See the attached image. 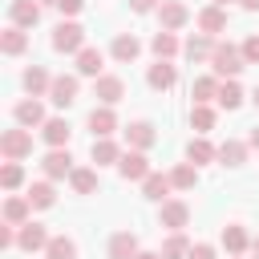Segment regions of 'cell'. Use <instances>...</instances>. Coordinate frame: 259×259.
Listing matches in <instances>:
<instances>
[{"label":"cell","mask_w":259,"mask_h":259,"mask_svg":"<svg viewBox=\"0 0 259 259\" xmlns=\"http://www.w3.org/2000/svg\"><path fill=\"white\" fill-rule=\"evenodd\" d=\"M243 65H247V61H243V49H235V45H214V53H210L214 77H235Z\"/></svg>","instance_id":"obj_1"},{"label":"cell","mask_w":259,"mask_h":259,"mask_svg":"<svg viewBox=\"0 0 259 259\" xmlns=\"http://www.w3.org/2000/svg\"><path fill=\"white\" fill-rule=\"evenodd\" d=\"M0 154H4L8 162L28 158V154H32V134H28V130H4V138H0Z\"/></svg>","instance_id":"obj_2"},{"label":"cell","mask_w":259,"mask_h":259,"mask_svg":"<svg viewBox=\"0 0 259 259\" xmlns=\"http://www.w3.org/2000/svg\"><path fill=\"white\" fill-rule=\"evenodd\" d=\"M53 49L57 53H81L85 49V28L81 24H57V32H53Z\"/></svg>","instance_id":"obj_3"},{"label":"cell","mask_w":259,"mask_h":259,"mask_svg":"<svg viewBox=\"0 0 259 259\" xmlns=\"http://www.w3.org/2000/svg\"><path fill=\"white\" fill-rule=\"evenodd\" d=\"M117 170H121V178H125V182H138V178H146V174H150V162H146V154H142V150H130V154H121Z\"/></svg>","instance_id":"obj_4"},{"label":"cell","mask_w":259,"mask_h":259,"mask_svg":"<svg viewBox=\"0 0 259 259\" xmlns=\"http://www.w3.org/2000/svg\"><path fill=\"white\" fill-rule=\"evenodd\" d=\"M49 97H53V105H61V109H65V105H73V101H77V77H65V73H61V77H53Z\"/></svg>","instance_id":"obj_5"},{"label":"cell","mask_w":259,"mask_h":259,"mask_svg":"<svg viewBox=\"0 0 259 259\" xmlns=\"http://www.w3.org/2000/svg\"><path fill=\"white\" fill-rule=\"evenodd\" d=\"M186 223H190V206H186V202H178V198H166V202H162V227L182 231Z\"/></svg>","instance_id":"obj_6"},{"label":"cell","mask_w":259,"mask_h":259,"mask_svg":"<svg viewBox=\"0 0 259 259\" xmlns=\"http://www.w3.org/2000/svg\"><path fill=\"white\" fill-rule=\"evenodd\" d=\"M93 93H97L101 105H113V101H121L125 81H121V77H97V81H93Z\"/></svg>","instance_id":"obj_7"},{"label":"cell","mask_w":259,"mask_h":259,"mask_svg":"<svg viewBox=\"0 0 259 259\" xmlns=\"http://www.w3.org/2000/svg\"><path fill=\"white\" fill-rule=\"evenodd\" d=\"M109 259H138V235L134 231H117L109 239Z\"/></svg>","instance_id":"obj_8"},{"label":"cell","mask_w":259,"mask_h":259,"mask_svg":"<svg viewBox=\"0 0 259 259\" xmlns=\"http://www.w3.org/2000/svg\"><path fill=\"white\" fill-rule=\"evenodd\" d=\"M12 24H20V28H32L36 20H40V4L36 0H12Z\"/></svg>","instance_id":"obj_9"},{"label":"cell","mask_w":259,"mask_h":259,"mask_svg":"<svg viewBox=\"0 0 259 259\" xmlns=\"http://www.w3.org/2000/svg\"><path fill=\"white\" fill-rule=\"evenodd\" d=\"M125 142H130L134 150H150V146L158 142V134H154L150 121H134V125H125Z\"/></svg>","instance_id":"obj_10"},{"label":"cell","mask_w":259,"mask_h":259,"mask_svg":"<svg viewBox=\"0 0 259 259\" xmlns=\"http://www.w3.org/2000/svg\"><path fill=\"white\" fill-rule=\"evenodd\" d=\"M40 166H45L49 178H65V174H73V158H69V150H61V146H53V154H49Z\"/></svg>","instance_id":"obj_11"},{"label":"cell","mask_w":259,"mask_h":259,"mask_svg":"<svg viewBox=\"0 0 259 259\" xmlns=\"http://www.w3.org/2000/svg\"><path fill=\"white\" fill-rule=\"evenodd\" d=\"M158 16H162V28H170V32H174V28H182V24H186V16H190V12H186V4H178V0H162Z\"/></svg>","instance_id":"obj_12"},{"label":"cell","mask_w":259,"mask_h":259,"mask_svg":"<svg viewBox=\"0 0 259 259\" xmlns=\"http://www.w3.org/2000/svg\"><path fill=\"white\" fill-rule=\"evenodd\" d=\"M198 28H202L206 36L223 32V28H227V12H223V4H210V8H202V12H198Z\"/></svg>","instance_id":"obj_13"},{"label":"cell","mask_w":259,"mask_h":259,"mask_svg":"<svg viewBox=\"0 0 259 259\" xmlns=\"http://www.w3.org/2000/svg\"><path fill=\"white\" fill-rule=\"evenodd\" d=\"M89 130H93V138H109V134L117 130V117H113V109H109V105L93 109V113H89Z\"/></svg>","instance_id":"obj_14"},{"label":"cell","mask_w":259,"mask_h":259,"mask_svg":"<svg viewBox=\"0 0 259 259\" xmlns=\"http://www.w3.org/2000/svg\"><path fill=\"white\" fill-rule=\"evenodd\" d=\"M16 243H20L24 251H40V247H49V235H45L40 223H24L20 235H16Z\"/></svg>","instance_id":"obj_15"},{"label":"cell","mask_w":259,"mask_h":259,"mask_svg":"<svg viewBox=\"0 0 259 259\" xmlns=\"http://www.w3.org/2000/svg\"><path fill=\"white\" fill-rule=\"evenodd\" d=\"M28 210H32L28 194H24V198H8V202H4V223H12V227H24V223H28Z\"/></svg>","instance_id":"obj_16"},{"label":"cell","mask_w":259,"mask_h":259,"mask_svg":"<svg viewBox=\"0 0 259 259\" xmlns=\"http://www.w3.org/2000/svg\"><path fill=\"white\" fill-rule=\"evenodd\" d=\"M150 89H174V81H178V73H174V65H166V61H158L154 69H150Z\"/></svg>","instance_id":"obj_17"},{"label":"cell","mask_w":259,"mask_h":259,"mask_svg":"<svg viewBox=\"0 0 259 259\" xmlns=\"http://www.w3.org/2000/svg\"><path fill=\"white\" fill-rule=\"evenodd\" d=\"M16 121L28 130V125H45V105L40 101H20L16 105Z\"/></svg>","instance_id":"obj_18"},{"label":"cell","mask_w":259,"mask_h":259,"mask_svg":"<svg viewBox=\"0 0 259 259\" xmlns=\"http://www.w3.org/2000/svg\"><path fill=\"white\" fill-rule=\"evenodd\" d=\"M40 134H45L49 146H65V142H69V121H65V117H49V121L40 125Z\"/></svg>","instance_id":"obj_19"},{"label":"cell","mask_w":259,"mask_h":259,"mask_svg":"<svg viewBox=\"0 0 259 259\" xmlns=\"http://www.w3.org/2000/svg\"><path fill=\"white\" fill-rule=\"evenodd\" d=\"M142 186H146V198H154V202H166V194H170V178L166 174H146L142 178Z\"/></svg>","instance_id":"obj_20"},{"label":"cell","mask_w":259,"mask_h":259,"mask_svg":"<svg viewBox=\"0 0 259 259\" xmlns=\"http://www.w3.org/2000/svg\"><path fill=\"white\" fill-rule=\"evenodd\" d=\"M138 53H142V45H138V36H134V32L113 36V57H117V61H134Z\"/></svg>","instance_id":"obj_21"},{"label":"cell","mask_w":259,"mask_h":259,"mask_svg":"<svg viewBox=\"0 0 259 259\" xmlns=\"http://www.w3.org/2000/svg\"><path fill=\"white\" fill-rule=\"evenodd\" d=\"M77 73L101 77V49H81V53H77Z\"/></svg>","instance_id":"obj_22"},{"label":"cell","mask_w":259,"mask_h":259,"mask_svg":"<svg viewBox=\"0 0 259 259\" xmlns=\"http://www.w3.org/2000/svg\"><path fill=\"white\" fill-rule=\"evenodd\" d=\"M93 162L97 166H109V162H121V150L109 142V138H93Z\"/></svg>","instance_id":"obj_23"},{"label":"cell","mask_w":259,"mask_h":259,"mask_svg":"<svg viewBox=\"0 0 259 259\" xmlns=\"http://www.w3.org/2000/svg\"><path fill=\"white\" fill-rule=\"evenodd\" d=\"M49 85H53V77H49V73H45L40 65H32V69H24V89H28L32 97H36V93H45Z\"/></svg>","instance_id":"obj_24"},{"label":"cell","mask_w":259,"mask_h":259,"mask_svg":"<svg viewBox=\"0 0 259 259\" xmlns=\"http://www.w3.org/2000/svg\"><path fill=\"white\" fill-rule=\"evenodd\" d=\"M223 247H227L231 255H239V251H247V247H251V239H247V231H243V227H223Z\"/></svg>","instance_id":"obj_25"},{"label":"cell","mask_w":259,"mask_h":259,"mask_svg":"<svg viewBox=\"0 0 259 259\" xmlns=\"http://www.w3.org/2000/svg\"><path fill=\"white\" fill-rule=\"evenodd\" d=\"M186 255H190V243H186L182 231H174V235L162 243V259H186Z\"/></svg>","instance_id":"obj_26"},{"label":"cell","mask_w":259,"mask_h":259,"mask_svg":"<svg viewBox=\"0 0 259 259\" xmlns=\"http://www.w3.org/2000/svg\"><path fill=\"white\" fill-rule=\"evenodd\" d=\"M24 45H28V36L20 32V24H12L4 36H0V49L8 53V57H16V53H24Z\"/></svg>","instance_id":"obj_27"},{"label":"cell","mask_w":259,"mask_h":259,"mask_svg":"<svg viewBox=\"0 0 259 259\" xmlns=\"http://www.w3.org/2000/svg\"><path fill=\"white\" fill-rule=\"evenodd\" d=\"M219 158H223V166H243V158H247V146L227 138V142L219 146Z\"/></svg>","instance_id":"obj_28"},{"label":"cell","mask_w":259,"mask_h":259,"mask_svg":"<svg viewBox=\"0 0 259 259\" xmlns=\"http://www.w3.org/2000/svg\"><path fill=\"white\" fill-rule=\"evenodd\" d=\"M154 53H158V61H170V57L178 53V40H174V32H170V28H162V32L154 36Z\"/></svg>","instance_id":"obj_29"},{"label":"cell","mask_w":259,"mask_h":259,"mask_svg":"<svg viewBox=\"0 0 259 259\" xmlns=\"http://www.w3.org/2000/svg\"><path fill=\"white\" fill-rule=\"evenodd\" d=\"M210 53H214V40H210L206 32L186 40V57H190V61H202V57H210Z\"/></svg>","instance_id":"obj_30"},{"label":"cell","mask_w":259,"mask_h":259,"mask_svg":"<svg viewBox=\"0 0 259 259\" xmlns=\"http://www.w3.org/2000/svg\"><path fill=\"white\" fill-rule=\"evenodd\" d=\"M190 93H194V105H206L210 97H219V81H214V77H198Z\"/></svg>","instance_id":"obj_31"},{"label":"cell","mask_w":259,"mask_h":259,"mask_svg":"<svg viewBox=\"0 0 259 259\" xmlns=\"http://www.w3.org/2000/svg\"><path fill=\"white\" fill-rule=\"evenodd\" d=\"M239 101H243L239 81H223V85H219V105H223V109H239Z\"/></svg>","instance_id":"obj_32"},{"label":"cell","mask_w":259,"mask_h":259,"mask_svg":"<svg viewBox=\"0 0 259 259\" xmlns=\"http://www.w3.org/2000/svg\"><path fill=\"white\" fill-rule=\"evenodd\" d=\"M28 202H32L36 210H45V206H53V202H57V194H53V186H49V182H32Z\"/></svg>","instance_id":"obj_33"},{"label":"cell","mask_w":259,"mask_h":259,"mask_svg":"<svg viewBox=\"0 0 259 259\" xmlns=\"http://www.w3.org/2000/svg\"><path fill=\"white\" fill-rule=\"evenodd\" d=\"M49 259H77V247H73V239H65V235H57V239H49Z\"/></svg>","instance_id":"obj_34"},{"label":"cell","mask_w":259,"mask_h":259,"mask_svg":"<svg viewBox=\"0 0 259 259\" xmlns=\"http://www.w3.org/2000/svg\"><path fill=\"white\" fill-rule=\"evenodd\" d=\"M214 154H219V150H210V142H202V138H194V142L186 146V158H190L194 166H202V162H210Z\"/></svg>","instance_id":"obj_35"},{"label":"cell","mask_w":259,"mask_h":259,"mask_svg":"<svg viewBox=\"0 0 259 259\" xmlns=\"http://www.w3.org/2000/svg\"><path fill=\"white\" fill-rule=\"evenodd\" d=\"M170 182H174L178 190H190V186L198 182V170H194L190 162H182V166H174V174H170Z\"/></svg>","instance_id":"obj_36"},{"label":"cell","mask_w":259,"mask_h":259,"mask_svg":"<svg viewBox=\"0 0 259 259\" xmlns=\"http://www.w3.org/2000/svg\"><path fill=\"white\" fill-rule=\"evenodd\" d=\"M69 182H73L77 194H93V190H97V174H93V170H73Z\"/></svg>","instance_id":"obj_37"},{"label":"cell","mask_w":259,"mask_h":259,"mask_svg":"<svg viewBox=\"0 0 259 259\" xmlns=\"http://www.w3.org/2000/svg\"><path fill=\"white\" fill-rule=\"evenodd\" d=\"M190 125H194L198 134H206V130L214 125V109H210V105H194V109H190Z\"/></svg>","instance_id":"obj_38"},{"label":"cell","mask_w":259,"mask_h":259,"mask_svg":"<svg viewBox=\"0 0 259 259\" xmlns=\"http://www.w3.org/2000/svg\"><path fill=\"white\" fill-rule=\"evenodd\" d=\"M20 182H24V170H20L16 162H4V170H0V186H4V190H16Z\"/></svg>","instance_id":"obj_39"},{"label":"cell","mask_w":259,"mask_h":259,"mask_svg":"<svg viewBox=\"0 0 259 259\" xmlns=\"http://www.w3.org/2000/svg\"><path fill=\"white\" fill-rule=\"evenodd\" d=\"M239 49H243V61L247 65H259V36H247Z\"/></svg>","instance_id":"obj_40"},{"label":"cell","mask_w":259,"mask_h":259,"mask_svg":"<svg viewBox=\"0 0 259 259\" xmlns=\"http://www.w3.org/2000/svg\"><path fill=\"white\" fill-rule=\"evenodd\" d=\"M186 259H214V247H210V243H194Z\"/></svg>","instance_id":"obj_41"},{"label":"cell","mask_w":259,"mask_h":259,"mask_svg":"<svg viewBox=\"0 0 259 259\" xmlns=\"http://www.w3.org/2000/svg\"><path fill=\"white\" fill-rule=\"evenodd\" d=\"M57 8H61L65 16H73V12H81V8H85V0H57Z\"/></svg>","instance_id":"obj_42"},{"label":"cell","mask_w":259,"mask_h":259,"mask_svg":"<svg viewBox=\"0 0 259 259\" xmlns=\"http://www.w3.org/2000/svg\"><path fill=\"white\" fill-rule=\"evenodd\" d=\"M12 243H16V235H12V223H4V227H0V247L8 251Z\"/></svg>","instance_id":"obj_43"},{"label":"cell","mask_w":259,"mask_h":259,"mask_svg":"<svg viewBox=\"0 0 259 259\" xmlns=\"http://www.w3.org/2000/svg\"><path fill=\"white\" fill-rule=\"evenodd\" d=\"M130 4H134V12H150L158 0H130Z\"/></svg>","instance_id":"obj_44"},{"label":"cell","mask_w":259,"mask_h":259,"mask_svg":"<svg viewBox=\"0 0 259 259\" xmlns=\"http://www.w3.org/2000/svg\"><path fill=\"white\" fill-rule=\"evenodd\" d=\"M247 146H251V150H259V125H255V130L247 134Z\"/></svg>","instance_id":"obj_45"},{"label":"cell","mask_w":259,"mask_h":259,"mask_svg":"<svg viewBox=\"0 0 259 259\" xmlns=\"http://www.w3.org/2000/svg\"><path fill=\"white\" fill-rule=\"evenodd\" d=\"M239 4H243L247 12H255V8H259V0H239Z\"/></svg>","instance_id":"obj_46"},{"label":"cell","mask_w":259,"mask_h":259,"mask_svg":"<svg viewBox=\"0 0 259 259\" xmlns=\"http://www.w3.org/2000/svg\"><path fill=\"white\" fill-rule=\"evenodd\" d=\"M138 259H162V255H150V251H138Z\"/></svg>","instance_id":"obj_47"},{"label":"cell","mask_w":259,"mask_h":259,"mask_svg":"<svg viewBox=\"0 0 259 259\" xmlns=\"http://www.w3.org/2000/svg\"><path fill=\"white\" fill-rule=\"evenodd\" d=\"M251 251H255V255H259V235H255V239H251Z\"/></svg>","instance_id":"obj_48"},{"label":"cell","mask_w":259,"mask_h":259,"mask_svg":"<svg viewBox=\"0 0 259 259\" xmlns=\"http://www.w3.org/2000/svg\"><path fill=\"white\" fill-rule=\"evenodd\" d=\"M251 97H255V105H259V85H255V93H251Z\"/></svg>","instance_id":"obj_49"},{"label":"cell","mask_w":259,"mask_h":259,"mask_svg":"<svg viewBox=\"0 0 259 259\" xmlns=\"http://www.w3.org/2000/svg\"><path fill=\"white\" fill-rule=\"evenodd\" d=\"M214 4H227V0H214Z\"/></svg>","instance_id":"obj_50"},{"label":"cell","mask_w":259,"mask_h":259,"mask_svg":"<svg viewBox=\"0 0 259 259\" xmlns=\"http://www.w3.org/2000/svg\"><path fill=\"white\" fill-rule=\"evenodd\" d=\"M49 4H57V0H49Z\"/></svg>","instance_id":"obj_51"}]
</instances>
